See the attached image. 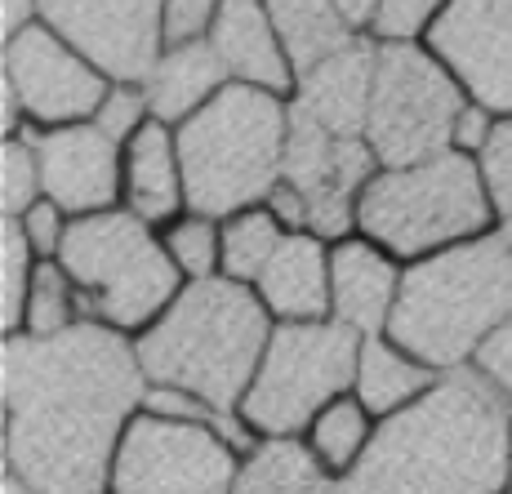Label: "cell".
Instances as JSON below:
<instances>
[{
    "label": "cell",
    "mask_w": 512,
    "mask_h": 494,
    "mask_svg": "<svg viewBox=\"0 0 512 494\" xmlns=\"http://www.w3.org/2000/svg\"><path fill=\"white\" fill-rule=\"evenodd\" d=\"M147 374L130 334L81 321L58 339L0 343V459L32 494H107Z\"/></svg>",
    "instance_id": "6da1fadb"
},
{
    "label": "cell",
    "mask_w": 512,
    "mask_h": 494,
    "mask_svg": "<svg viewBox=\"0 0 512 494\" xmlns=\"http://www.w3.org/2000/svg\"><path fill=\"white\" fill-rule=\"evenodd\" d=\"M512 401L477 370H446L428 397L379 419L339 494H508Z\"/></svg>",
    "instance_id": "7a4b0ae2"
},
{
    "label": "cell",
    "mask_w": 512,
    "mask_h": 494,
    "mask_svg": "<svg viewBox=\"0 0 512 494\" xmlns=\"http://www.w3.org/2000/svg\"><path fill=\"white\" fill-rule=\"evenodd\" d=\"M272 330L277 321L268 316L254 285L214 276V281H187L179 299L134 339V352L147 383L187 388L219 419H241L236 410Z\"/></svg>",
    "instance_id": "3957f363"
},
{
    "label": "cell",
    "mask_w": 512,
    "mask_h": 494,
    "mask_svg": "<svg viewBox=\"0 0 512 494\" xmlns=\"http://www.w3.org/2000/svg\"><path fill=\"white\" fill-rule=\"evenodd\" d=\"M512 321V241L504 227L406 268L388 334L432 370H468Z\"/></svg>",
    "instance_id": "277c9868"
},
{
    "label": "cell",
    "mask_w": 512,
    "mask_h": 494,
    "mask_svg": "<svg viewBox=\"0 0 512 494\" xmlns=\"http://www.w3.org/2000/svg\"><path fill=\"white\" fill-rule=\"evenodd\" d=\"M187 205L214 219L263 205L281 183L290 143V98L250 85H228L179 130Z\"/></svg>",
    "instance_id": "5b68a950"
},
{
    "label": "cell",
    "mask_w": 512,
    "mask_h": 494,
    "mask_svg": "<svg viewBox=\"0 0 512 494\" xmlns=\"http://www.w3.org/2000/svg\"><path fill=\"white\" fill-rule=\"evenodd\" d=\"M499 214L486 196L477 161L441 152L415 165H388L357 201V232L397 254L401 263L432 259L464 241L495 232Z\"/></svg>",
    "instance_id": "8992f818"
},
{
    "label": "cell",
    "mask_w": 512,
    "mask_h": 494,
    "mask_svg": "<svg viewBox=\"0 0 512 494\" xmlns=\"http://www.w3.org/2000/svg\"><path fill=\"white\" fill-rule=\"evenodd\" d=\"M58 263L76 281L85 321L139 339L183 290V276L161 245V232L125 205L72 219Z\"/></svg>",
    "instance_id": "52a82bcc"
},
{
    "label": "cell",
    "mask_w": 512,
    "mask_h": 494,
    "mask_svg": "<svg viewBox=\"0 0 512 494\" xmlns=\"http://www.w3.org/2000/svg\"><path fill=\"white\" fill-rule=\"evenodd\" d=\"M361 334L339 321H294L277 325L259 357L250 388L241 397V423L259 441L303 437L321 410L352 392Z\"/></svg>",
    "instance_id": "ba28073f"
},
{
    "label": "cell",
    "mask_w": 512,
    "mask_h": 494,
    "mask_svg": "<svg viewBox=\"0 0 512 494\" xmlns=\"http://www.w3.org/2000/svg\"><path fill=\"white\" fill-rule=\"evenodd\" d=\"M464 103V90L428 45H379L366 116V143L379 170L455 152V121Z\"/></svg>",
    "instance_id": "9c48e42d"
},
{
    "label": "cell",
    "mask_w": 512,
    "mask_h": 494,
    "mask_svg": "<svg viewBox=\"0 0 512 494\" xmlns=\"http://www.w3.org/2000/svg\"><path fill=\"white\" fill-rule=\"evenodd\" d=\"M245 450L219 423H174L139 410L125 428L107 494H232Z\"/></svg>",
    "instance_id": "30bf717a"
},
{
    "label": "cell",
    "mask_w": 512,
    "mask_h": 494,
    "mask_svg": "<svg viewBox=\"0 0 512 494\" xmlns=\"http://www.w3.org/2000/svg\"><path fill=\"white\" fill-rule=\"evenodd\" d=\"M0 81L18 94L32 130L94 121L112 85L81 49L67 45L41 18L0 41Z\"/></svg>",
    "instance_id": "8fae6325"
},
{
    "label": "cell",
    "mask_w": 512,
    "mask_h": 494,
    "mask_svg": "<svg viewBox=\"0 0 512 494\" xmlns=\"http://www.w3.org/2000/svg\"><path fill=\"white\" fill-rule=\"evenodd\" d=\"M379 174L366 138H339L290 107V143H285L281 179L294 183L308 201L312 232L339 241L357 232V201Z\"/></svg>",
    "instance_id": "7c38bea8"
},
{
    "label": "cell",
    "mask_w": 512,
    "mask_h": 494,
    "mask_svg": "<svg viewBox=\"0 0 512 494\" xmlns=\"http://www.w3.org/2000/svg\"><path fill=\"white\" fill-rule=\"evenodd\" d=\"M423 45L468 103L512 116V0H450Z\"/></svg>",
    "instance_id": "4fadbf2b"
},
{
    "label": "cell",
    "mask_w": 512,
    "mask_h": 494,
    "mask_svg": "<svg viewBox=\"0 0 512 494\" xmlns=\"http://www.w3.org/2000/svg\"><path fill=\"white\" fill-rule=\"evenodd\" d=\"M165 0H41V23L76 45L107 81H143L161 58Z\"/></svg>",
    "instance_id": "5bb4252c"
},
{
    "label": "cell",
    "mask_w": 512,
    "mask_h": 494,
    "mask_svg": "<svg viewBox=\"0 0 512 494\" xmlns=\"http://www.w3.org/2000/svg\"><path fill=\"white\" fill-rule=\"evenodd\" d=\"M41 156L45 196L72 219L103 214L121 205V143H112L94 121L32 130Z\"/></svg>",
    "instance_id": "9a60e30c"
},
{
    "label": "cell",
    "mask_w": 512,
    "mask_h": 494,
    "mask_svg": "<svg viewBox=\"0 0 512 494\" xmlns=\"http://www.w3.org/2000/svg\"><path fill=\"white\" fill-rule=\"evenodd\" d=\"M401 281H406V263L374 245L370 236L352 232L330 241V321L348 325L352 334L361 339L388 334Z\"/></svg>",
    "instance_id": "2e32d148"
},
{
    "label": "cell",
    "mask_w": 512,
    "mask_h": 494,
    "mask_svg": "<svg viewBox=\"0 0 512 494\" xmlns=\"http://www.w3.org/2000/svg\"><path fill=\"white\" fill-rule=\"evenodd\" d=\"M210 45L232 85H250V90H268L277 98H294L299 67H294L290 49H285L263 0H223L219 18H214Z\"/></svg>",
    "instance_id": "e0dca14e"
},
{
    "label": "cell",
    "mask_w": 512,
    "mask_h": 494,
    "mask_svg": "<svg viewBox=\"0 0 512 494\" xmlns=\"http://www.w3.org/2000/svg\"><path fill=\"white\" fill-rule=\"evenodd\" d=\"M374 58H379V45H374L370 36H357L348 49L330 54L326 63L299 72L290 107L339 138H366Z\"/></svg>",
    "instance_id": "ac0fdd59"
},
{
    "label": "cell",
    "mask_w": 512,
    "mask_h": 494,
    "mask_svg": "<svg viewBox=\"0 0 512 494\" xmlns=\"http://www.w3.org/2000/svg\"><path fill=\"white\" fill-rule=\"evenodd\" d=\"M121 205L152 227H165L183 210H192L179 161V138H174L170 125L147 121L121 147Z\"/></svg>",
    "instance_id": "d6986e66"
},
{
    "label": "cell",
    "mask_w": 512,
    "mask_h": 494,
    "mask_svg": "<svg viewBox=\"0 0 512 494\" xmlns=\"http://www.w3.org/2000/svg\"><path fill=\"white\" fill-rule=\"evenodd\" d=\"M254 294L277 325L330 321V241L317 232H290L254 281Z\"/></svg>",
    "instance_id": "ffe728a7"
},
{
    "label": "cell",
    "mask_w": 512,
    "mask_h": 494,
    "mask_svg": "<svg viewBox=\"0 0 512 494\" xmlns=\"http://www.w3.org/2000/svg\"><path fill=\"white\" fill-rule=\"evenodd\" d=\"M228 72H223L219 54L210 41L196 45H165L161 58L152 63V72L143 76V94L152 103V121L179 130L183 121H192L205 103L219 90H228Z\"/></svg>",
    "instance_id": "44dd1931"
},
{
    "label": "cell",
    "mask_w": 512,
    "mask_h": 494,
    "mask_svg": "<svg viewBox=\"0 0 512 494\" xmlns=\"http://www.w3.org/2000/svg\"><path fill=\"white\" fill-rule=\"evenodd\" d=\"M437 379L441 370H432L410 348H401L392 334H374V339H361L352 397L366 405L374 419H392V414L410 410L419 397H428Z\"/></svg>",
    "instance_id": "7402d4cb"
},
{
    "label": "cell",
    "mask_w": 512,
    "mask_h": 494,
    "mask_svg": "<svg viewBox=\"0 0 512 494\" xmlns=\"http://www.w3.org/2000/svg\"><path fill=\"white\" fill-rule=\"evenodd\" d=\"M374 428H379V419H374L352 392H343V397H334L326 410L308 423V432H303L299 441H303V450L321 463V472H326L330 481H343L366 459Z\"/></svg>",
    "instance_id": "603a6c76"
},
{
    "label": "cell",
    "mask_w": 512,
    "mask_h": 494,
    "mask_svg": "<svg viewBox=\"0 0 512 494\" xmlns=\"http://www.w3.org/2000/svg\"><path fill=\"white\" fill-rule=\"evenodd\" d=\"M263 5H268L272 23H277L299 72L326 63L330 54H339V49L357 41V32L348 27V18L339 14L334 0H263Z\"/></svg>",
    "instance_id": "cb8c5ba5"
},
{
    "label": "cell",
    "mask_w": 512,
    "mask_h": 494,
    "mask_svg": "<svg viewBox=\"0 0 512 494\" xmlns=\"http://www.w3.org/2000/svg\"><path fill=\"white\" fill-rule=\"evenodd\" d=\"M334 481L321 472V463L303 450L299 437L290 441H259L241 459L232 494H321Z\"/></svg>",
    "instance_id": "d4e9b609"
},
{
    "label": "cell",
    "mask_w": 512,
    "mask_h": 494,
    "mask_svg": "<svg viewBox=\"0 0 512 494\" xmlns=\"http://www.w3.org/2000/svg\"><path fill=\"white\" fill-rule=\"evenodd\" d=\"M285 227L277 223V214L268 205H245L223 219V276L241 285H254L263 276V268L272 263V254L281 250Z\"/></svg>",
    "instance_id": "484cf974"
},
{
    "label": "cell",
    "mask_w": 512,
    "mask_h": 494,
    "mask_svg": "<svg viewBox=\"0 0 512 494\" xmlns=\"http://www.w3.org/2000/svg\"><path fill=\"white\" fill-rule=\"evenodd\" d=\"M161 232V245L170 254V263L179 268L183 281H214L223 276V219L201 210H183L179 219H170Z\"/></svg>",
    "instance_id": "4316f807"
},
{
    "label": "cell",
    "mask_w": 512,
    "mask_h": 494,
    "mask_svg": "<svg viewBox=\"0 0 512 494\" xmlns=\"http://www.w3.org/2000/svg\"><path fill=\"white\" fill-rule=\"evenodd\" d=\"M85 321V303L76 281L67 276V268L58 259H45L36 268L32 294H27V312H23V334L32 339H58V334L76 330Z\"/></svg>",
    "instance_id": "83f0119b"
},
{
    "label": "cell",
    "mask_w": 512,
    "mask_h": 494,
    "mask_svg": "<svg viewBox=\"0 0 512 494\" xmlns=\"http://www.w3.org/2000/svg\"><path fill=\"white\" fill-rule=\"evenodd\" d=\"M41 254L32 250V241L23 236L18 219L0 223V330L5 334H23V312H27V294H32L36 268Z\"/></svg>",
    "instance_id": "f1b7e54d"
},
{
    "label": "cell",
    "mask_w": 512,
    "mask_h": 494,
    "mask_svg": "<svg viewBox=\"0 0 512 494\" xmlns=\"http://www.w3.org/2000/svg\"><path fill=\"white\" fill-rule=\"evenodd\" d=\"M36 201H45V174L32 130L0 138V219H23Z\"/></svg>",
    "instance_id": "f546056e"
},
{
    "label": "cell",
    "mask_w": 512,
    "mask_h": 494,
    "mask_svg": "<svg viewBox=\"0 0 512 494\" xmlns=\"http://www.w3.org/2000/svg\"><path fill=\"white\" fill-rule=\"evenodd\" d=\"M450 0H379L370 23L374 45H423Z\"/></svg>",
    "instance_id": "4dcf8cb0"
},
{
    "label": "cell",
    "mask_w": 512,
    "mask_h": 494,
    "mask_svg": "<svg viewBox=\"0 0 512 494\" xmlns=\"http://www.w3.org/2000/svg\"><path fill=\"white\" fill-rule=\"evenodd\" d=\"M472 161L481 170V183H486V196L495 205L499 223H508L512 219V116H499L486 147Z\"/></svg>",
    "instance_id": "1f68e13d"
},
{
    "label": "cell",
    "mask_w": 512,
    "mask_h": 494,
    "mask_svg": "<svg viewBox=\"0 0 512 494\" xmlns=\"http://www.w3.org/2000/svg\"><path fill=\"white\" fill-rule=\"evenodd\" d=\"M147 121H152V103H147V94H143V81H112L107 85V98L94 112V125L112 138V143L125 147Z\"/></svg>",
    "instance_id": "d6a6232c"
},
{
    "label": "cell",
    "mask_w": 512,
    "mask_h": 494,
    "mask_svg": "<svg viewBox=\"0 0 512 494\" xmlns=\"http://www.w3.org/2000/svg\"><path fill=\"white\" fill-rule=\"evenodd\" d=\"M219 9H223V0H165L161 5V41L165 45L210 41Z\"/></svg>",
    "instance_id": "836d02e7"
},
{
    "label": "cell",
    "mask_w": 512,
    "mask_h": 494,
    "mask_svg": "<svg viewBox=\"0 0 512 494\" xmlns=\"http://www.w3.org/2000/svg\"><path fill=\"white\" fill-rule=\"evenodd\" d=\"M18 227H23V236L32 241V250L41 254V259H58V250H63V241H67V227H72V214L45 196V201H36L32 210L18 219Z\"/></svg>",
    "instance_id": "e575fe53"
},
{
    "label": "cell",
    "mask_w": 512,
    "mask_h": 494,
    "mask_svg": "<svg viewBox=\"0 0 512 494\" xmlns=\"http://www.w3.org/2000/svg\"><path fill=\"white\" fill-rule=\"evenodd\" d=\"M472 370H477L486 383H495V388L512 401V321L504 325V330H495V339L477 352Z\"/></svg>",
    "instance_id": "d590c367"
},
{
    "label": "cell",
    "mask_w": 512,
    "mask_h": 494,
    "mask_svg": "<svg viewBox=\"0 0 512 494\" xmlns=\"http://www.w3.org/2000/svg\"><path fill=\"white\" fill-rule=\"evenodd\" d=\"M495 121H499L495 112H486V107H477V103H464V112H459V121H455V152L477 156L481 147H486L490 130H495Z\"/></svg>",
    "instance_id": "8d00e7d4"
},
{
    "label": "cell",
    "mask_w": 512,
    "mask_h": 494,
    "mask_svg": "<svg viewBox=\"0 0 512 494\" xmlns=\"http://www.w3.org/2000/svg\"><path fill=\"white\" fill-rule=\"evenodd\" d=\"M41 18V0H0V41Z\"/></svg>",
    "instance_id": "74e56055"
},
{
    "label": "cell",
    "mask_w": 512,
    "mask_h": 494,
    "mask_svg": "<svg viewBox=\"0 0 512 494\" xmlns=\"http://www.w3.org/2000/svg\"><path fill=\"white\" fill-rule=\"evenodd\" d=\"M334 5H339V14L348 18L352 32L366 36L370 23H374V9H379V0H334Z\"/></svg>",
    "instance_id": "f35d334b"
},
{
    "label": "cell",
    "mask_w": 512,
    "mask_h": 494,
    "mask_svg": "<svg viewBox=\"0 0 512 494\" xmlns=\"http://www.w3.org/2000/svg\"><path fill=\"white\" fill-rule=\"evenodd\" d=\"M0 494H32L23 486V481H14V477H0Z\"/></svg>",
    "instance_id": "ab89813d"
},
{
    "label": "cell",
    "mask_w": 512,
    "mask_h": 494,
    "mask_svg": "<svg viewBox=\"0 0 512 494\" xmlns=\"http://www.w3.org/2000/svg\"><path fill=\"white\" fill-rule=\"evenodd\" d=\"M321 494H339V481H334V486H326V490H321Z\"/></svg>",
    "instance_id": "60d3db41"
},
{
    "label": "cell",
    "mask_w": 512,
    "mask_h": 494,
    "mask_svg": "<svg viewBox=\"0 0 512 494\" xmlns=\"http://www.w3.org/2000/svg\"><path fill=\"white\" fill-rule=\"evenodd\" d=\"M499 227H504V232H508V241H512V219H508V223H499Z\"/></svg>",
    "instance_id": "b9f144b4"
},
{
    "label": "cell",
    "mask_w": 512,
    "mask_h": 494,
    "mask_svg": "<svg viewBox=\"0 0 512 494\" xmlns=\"http://www.w3.org/2000/svg\"><path fill=\"white\" fill-rule=\"evenodd\" d=\"M508 494H512V468H508Z\"/></svg>",
    "instance_id": "7bdbcfd3"
}]
</instances>
